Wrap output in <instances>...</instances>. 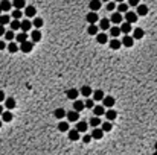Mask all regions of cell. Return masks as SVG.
Returning a JSON list of instances; mask_svg holds the SVG:
<instances>
[{"instance_id": "30", "label": "cell", "mask_w": 157, "mask_h": 155, "mask_svg": "<svg viewBox=\"0 0 157 155\" xmlns=\"http://www.w3.org/2000/svg\"><path fill=\"white\" fill-rule=\"evenodd\" d=\"M121 34H122V32H121V28H119V26H113V28H110V35L113 37V38H118Z\"/></svg>"}, {"instance_id": "7", "label": "cell", "mask_w": 157, "mask_h": 155, "mask_svg": "<svg viewBox=\"0 0 157 155\" xmlns=\"http://www.w3.org/2000/svg\"><path fill=\"white\" fill-rule=\"evenodd\" d=\"M104 114H105V119H107L108 122H113V120L118 117V113L115 111L113 108H108V109H105V113H104Z\"/></svg>"}, {"instance_id": "1", "label": "cell", "mask_w": 157, "mask_h": 155, "mask_svg": "<svg viewBox=\"0 0 157 155\" xmlns=\"http://www.w3.org/2000/svg\"><path fill=\"white\" fill-rule=\"evenodd\" d=\"M122 15H124V20L127 21V23H130V25L136 23L137 18H139V15H137L136 12H130V11H127V12H125V14H122Z\"/></svg>"}, {"instance_id": "55", "label": "cell", "mask_w": 157, "mask_h": 155, "mask_svg": "<svg viewBox=\"0 0 157 155\" xmlns=\"http://www.w3.org/2000/svg\"><path fill=\"white\" fill-rule=\"evenodd\" d=\"M101 2H110V0H101Z\"/></svg>"}, {"instance_id": "28", "label": "cell", "mask_w": 157, "mask_h": 155, "mask_svg": "<svg viewBox=\"0 0 157 155\" xmlns=\"http://www.w3.org/2000/svg\"><path fill=\"white\" fill-rule=\"evenodd\" d=\"M11 5H12L15 9H23V8L26 6V2H25V0H14Z\"/></svg>"}, {"instance_id": "51", "label": "cell", "mask_w": 157, "mask_h": 155, "mask_svg": "<svg viewBox=\"0 0 157 155\" xmlns=\"http://www.w3.org/2000/svg\"><path fill=\"white\" fill-rule=\"evenodd\" d=\"M5 34V26H2V25H0V37H2Z\"/></svg>"}, {"instance_id": "18", "label": "cell", "mask_w": 157, "mask_h": 155, "mask_svg": "<svg viewBox=\"0 0 157 155\" xmlns=\"http://www.w3.org/2000/svg\"><path fill=\"white\" fill-rule=\"evenodd\" d=\"M110 25H111V23H110L108 18H102V20L99 21V26H98V28L102 29V32H105L107 29H110Z\"/></svg>"}, {"instance_id": "12", "label": "cell", "mask_w": 157, "mask_h": 155, "mask_svg": "<svg viewBox=\"0 0 157 155\" xmlns=\"http://www.w3.org/2000/svg\"><path fill=\"white\" fill-rule=\"evenodd\" d=\"M66 117H67V122H78L79 120V113L69 111V113H66Z\"/></svg>"}, {"instance_id": "38", "label": "cell", "mask_w": 157, "mask_h": 155, "mask_svg": "<svg viewBox=\"0 0 157 155\" xmlns=\"http://www.w3.org/2000/svg\"><path fill=\"white\" fill-rule=\"evenodd\" d=\"M58 129L61 132H67V131H69V122H60L58 123Z\"/></svg>"}, {"instance_id": "3", "label": "cell", "mask_w": 157, "mask_h": 155, "mask_svg": "<svg viewBox=\"0 0 157 155\" xmlns=\"http://www.w3.org/2000/svg\"><path fill=\"white\" fill-rule=\"evenodd\" d=\"M108 20H110V23H115V25L118 26V25H121L122 21H124V15H122L121 12H113Z\"/></svg>"}, {"instance_id": "43", "label": "cell", "mask_w": 157, "mask_h": 155, "mask_svg": "<svg viewBox=\"0 0 157 155\" xmlns=\"http://www.w3.org/2000/svg\"><path fill=\"white\" fill-rule=\"evenodd\" d=\"M32 25L37 28V29H40L43 25H44V21H43V18H40V17H37V18H34V21H32Z\"/></svg>"}, {"instance_id": "9", "label": "cell", "mask_w": 157, "mask_h": 155, "mask_svg": "<svg viewBox=\"0 0 157 155\" xmlns=\"http://www.w3.org/2000/svg\"><path fill=\"white\" fill-rule=\"evenodd\" d=\"M101 6H102V2H101V0H92V2L88 3V8H90L92 12H96L98 9H101Z\"/></svg>"}, {"instance_id": "25", "label": "cell", "mask_w": 157, "mask_h": 155, "mask_svg": "<svg viewBox=\"0 0 157 155\" xmlns=\"http://www.w3.org/2000/svg\"><path fill=\"white\" fill-rule=\"evenodd\" d=\"M31 40H32V43H38V41L41 40V32H40L38 29L32 31V34H31Z\"/></svg>"}, {"instance_id": "50", "label": "cell", "mask_w": 157, "mask_h": 155, "mask_svg": "<svg viewBox=\"0 0 157 155\" xmlns=\"http://www.w3.org/2000/svg\"><path fill=\"white\" fill-rule=\"evenodd\" d=\"M5 99H6V97H5V93H3L2 90H0V102H3Z\"/></svg>"}, {"instance_id": "39", "label": "cell", "mask_w": 157, "mask_h": 155, "mask_svg": "<svg viewBox=\"0 0 157 155\" xmlns=\"http://www.w3.org/2000/svg\"><path fill=\"white\" fill-rule=\"evenodd\" d=\"M3 37L6 38V41H12L14 38H15V34H14V31H5V34H3Z\"/></svg>"}, {"instance_id": "24", "label": "cell", "mask_w": 157, "mask_h": 155, "mask_svg": "<svg viewBox=\"0 0 157 155\" xmlns=\"http://www.w3.org/2000/svg\"><path fill=\"white\" fill-rule=\"evenodd\" d=\"M84 108H85V106H84V102H81V100H78V99L73 102V111H76V113H81Z\"/></svg>"}, {"instance_id": "4", "label": "cell", "mask_w": 157, "mask_h": 155, "mask_svg": "<svg viewBox=\"0 0 157 155\" xmlns=\"http://www.w3.org/2000/svg\"><path fill=\"white\" fill-rule=\"evenodd\" d=\"M115 103H116V100H115L113 96H104V99H102V106L104 108H113Z\"/></svg>"}, {"instance_id": "11", "label": "cell", "mask_w": 157, "mask_h": 155, "mask_svg": "<svg viewBox=\"0 0 157 155\" xmlns=\"http://www.w3.org/2000/svg\"><path fill=\"white\" fill-rule=\"evenodd\" d=\"M121 43H122V46H125V47H133L134 40H133V37H130V35H124V38L121 40Z\"/></svg>"}, {"instance_id": "44", "label": "cell", "mask_w": 157, "mask_h": 155, "mask_svg": "<svg viewBox=\"0 0 157 155\" xmlns=\"http://www.w3.org/2000/svg\"><path fill=\"white\" fill-rule=\"evenodd\" d=\"M20 17H23V12H21V9H14V11H12V18H14V20H20Z\"/></svg>"}, {"instance_id": "58", "label": "cell", "mask_w": 157, "mask_h": 155, "mask_svg": "<svg viewBox=\"0 0 157 155\" xmlns=\"http://www.w3.org/2000/svg\"><path fill=\"white\" fill-rule=\"evenodd\" d=\"M0 14H2V9H0Z\"/></svg>"}, {"instance_id": "45", "label": "cell", "mask_w": 157, "mask_h": 155, "mask_svg": "<svg viewBox=\"0 0 157 155\" xmlns=\"http://www.w3.org/2000/svg\"><path fill=\"white\" fill-rule=\"evenodd\" d=\"M84 106H85V108H90V109H92V108L95 106V102H93L92 99H88V97H87V99L84 100Z\"/></svg>"}, {"instance_id": "27", "label": "cell", "mask_w": 157, "mask_h": 155, "mask_svg": "<svg viewBox=\"0 0 157 155\" xmlns=\"http://www.w3.org/2000/svg\"><path fill=\"white\" fill-rule=\"evenodd\" d=\"M82 96H85V97H88V96H90L92 93H93V90H92V88L90 87H88V85H84V87H81V91H79Z\"/></svg>"}, {"instance_id": "56", "label": "cell", "mask_w": 157, "mask_h": 155, "mask_svg": "<svg viewBox=\"0 0 157 155\" xmlns=\"http://www.w3.org/2000/svg\"><path fill=\"white\" fill-rule=\"evenodd\" d=\"M152 155H157V151H154V154H152Z\"/></svg>"}, {"instance_id": "10", "label": "cell", "mask_w": 157, "mask_h": 155, "mask_svg": "<svg viewBox=\"0 0 157 155\" xmlns=\"http://www.w3.org/2000/svg\"><path fill=\"white\" fill-rule=\"evenodd\" d=\"M121 32L124 34V35H130V32L133 31V28H131V25L130 23H127V21H122V23H121Z\"/></svg>"}, {"instance_id": "54", "label": "cell", "mask_w": 157, "mask_h": 155, "mask_svg": "<svg viewBox=\"0 0 157 155\" xmlns=\"http://www.w3.org/2000/svg\"><path fill=\"white\" fill-rule=\"evenodd\" d=\"M154 151H157V142H155V145H154Z\"/></svg>"}, {"instance_id": "52", "label": "cell", "mask_w": 157, "mask_h": 155, "mask_svg": "<svg viewBox=\"0 0 157 155\" xmlns=\"http://www.w3.org/2000/svg\"><path fill=\"white\" fill-rule=\"evenodd\" d=\"M3 111H5V109H3V106L0 105V116H2V113H3Z\"/></svg>"}, {"instance_id": "31", "label": "cell", "mask_w": 157, "mask_h": 155, "mask_svg": "<svg viewBox=\"0 0 157 155\" xmlns=\"http://www.w3.org/2000/svg\"><path fill=\"white\" fill-rule=\"evenodd\" d=\"M98 32H99V28L96 25H88V28H87V34L88 35H96Z\"/></svg>"}, {"instance_id": "40", "label": "cell", "mask_w": 157, "mask_h": 155, "mask_svg": "<svg viewBox=\"0 0 157 155\" xmlns=\"http://www.w3.org/2000/svg\"><path fill=\"white\" fill-rule=\"evenodd\" d=\"M9 21H11V18L6 15V14H0V25H2V26H5V25H9Z\"/></svg>"}, {"instance_id": "14", "label": "cell", "mask_w": 157, "mask_h": 155, "mask_svg": "<svg viewBox=\"0 0 157 155\" xmlns=\"http://www.w3.org/2000/svg\"><path fill=\"white\" fill-rule=\"evenodd\" d=\"M92 109H93V114H95L96 117H101V116H104V113H105V108H104L102 105H95Z\"/></svg>"}, {"instance_id": "19", "label": "cell", "mask_w": 157, "mask_h": 155, "mask_svg": "<svg viewBox=\"0 0 157 155\" xmlns=\"http://www.w3.org/2000/svg\"><path fill=\"white\" fill-rule=\"evenodd\" d=\"M3 102H5V106H6L8 111H11V109L15 108V99H14V97H8V99H5Z\"/></svg>"}, {"instance_id": "22", "label": "cell", "mask_w": 157, "mask_h": 155, "mask_svg": "<svg viewBox=\"0 0 157 155\" xmlns=\"http://www.w3.org/2000/svg\"><path fill=\"white\" fill-rule=\"evenodd\" d=\"M108 43H110V49H113V50H118V49L122 47V43H121L118 38H113V40L108 41Z\"/></svg>"}, {"instance_id": "23", "label": "cell", "mask_w": 157, "mask_h": 155, "mask_svg": "<svg viewBox=\"0 0 157 155\" xmlns=\"http://www.w3.org/2000/svg\"><path fill=\"white\" fill-rule=\"evenodd\" d=\"M11 8H12V5H11L9 0H2V3H0V9H2V12H8Z\"/></svg>"}, {"instance_id": "32", "label": "cell", "mask_w": 157, "mask_h": 155, "mask_svg": "<svg viewBox=\"0 0 157 155\" xmlns=\"http://www.w3.org/2000/svg\"><path fill=\"white\" fill-rule=\"evenodd\" d=\"M12 120V113L11 111H8V109H6V111H3L2 113V122H11Z\"/></svg>"}, {"instance_id": "48", "label": "cell", "mask_w": 157, "mask_h": 155, "mask_svg": "<svg viewBox=\"0 0 157 155\" xmlns=\"http://www.w3.org/2000/svg\"><path fill=\"white\" fill-rule=\"evenodd\" d=\"M82 142H84V143H90V142H92V137H90V136H84V137H82Z\"/></svg>"}, {"instance_id": "6", "label": "cell", "mask_w": 157, "mask_h": 155, "mask_svg": "<svg viewBox=\"0 0 157 155\" xmlns=\"http://www.w3.org/2000/svg\"><path fill=\"white\" fill-rule=\"evenodd\" d=\"M85 20H87V23L88 25H96V21L99 20V15L96 14V12H88L87 15H85Z\"/></svg>"}, {"instance_id": "20", "label": "cell", "mask_w": 157, "mask_h": 155, "mask_svg": "<svg viewBox=\"0 0 157 155\" xmlns=\"http://www.w3.org/2000/svg\"><path fill=\"white\" fill-rule=\"evenodd\" d=\"M136 14L137 15H140V17H145L146 14H148V6L146 5H137V11H136Z\"/></svg>"}, {"instance_id": "42", "label": "cell", "mask_w": 157, "mask_h": 155, "mask_svg": "<svg viewBox=\"0 0 157 155\" xmlns=\"http://www.w3.org/2000/svg\"><path fill=\"white\" fill-rule=\"evenodd\" d=\"M127 11H128V5H127L125 2H122V3H119V5H118V12L125 14Z\"/></svg>"}, {"instance_id": "46", "label": "cell", "mask_w": 157, "mask_h": 155, "mask_svg": "<svg viewBox=\"0 0 157 155\" xmlns=\"http://www.w3.org/2000/svg\"><path fill=\"white\" fill-rule=\"evenodd\" d=\"M115 8H116V5L113 2H107V9L108 11H115Z\"/></svg>"}, {"instance_id": "26", "label": "cell", "mask_w": 157, "mask_h": 155, "mask_svg": "<svg viewBox=\"0 0 157 155\" xmlns=\"http://www.w3.org/2000/svg\"><path fill=\"white\" fill-rule=\"evenodd\" d=\"M101 129H102V132H110L111 129H113V123L107 120V122L101 123Z\"/></svg>"}, {"instance_id": "8", "label": "cell", "mask_w": 157, "mask_h": 155, "mask_svg": "<svg viewBox=\"0 0 157 155\" xmlns=\"http://www.w3.org/2000/svg\"><path fill=\"white\" fill-rule=\"evenodd\" d=\"M66 96L69 99H72V100H76L78 96H79V90H76V88H70V90L66 91Z\"/></svg>"}, {"instance_id": "41", "label": "cell", "mask_w": 157, "mask_h": 155, "mask_svg": "<svg viewBox=\"0 0 157 155\" xmlns=\"http://www.w3.org/2000/svg\"><path fill=\"white\" fill-rule=\"evenodd\" d=\"M6 47H8V50H9L11 53H15V52L18 50V46H17V43H14V41H11V43L8 44Z\"/></svg>"}, {"instance_id": "37", "label": "cell", "mask_w": 157, "mask_h": 155, "mask_svg": "<svg viewBox=\"0 0 157 155\" xmlns=\"http://www.w3.org/2000/svg\"><path fill=\"white\" fill-rule=\"evenodd\" d=\"M54 116L57 119H63V117H66V111H64L63 108H57L55 111H54Z\"/></svg>"}, {"instance_id": "5", "label": "cell", "mask_w": 157, "mask_h": 155, "mask_svg": "<svg viewBox=\"0 0 157 155\" xmlns=\"http://www.w3.org/2000/svg\"><path fill=\"white\" fill-rule=\"evenodd\" d=\"M20 29H21V32H28V31H31V29H32V21H31L29 18L21 20V21H20Z\"/></svg>"}, {"instance_id": "36", "label": "cell", "mask_w": 157, "mask_h": 155, "mask_svg": "<svg viewBox=\"0 0 157 155\" xmlns=\"http://www.w3.org/2000/svg\"><path fill=\"white\" fill-rule=\"evenodd\" d=\"M35 14H37V9L34 6H26V11H25L26 17H35Z\"/></svg>"}, {"instance_id": "57", "label": "cell", "mask_w": 157, "mask_h": 155, "mask_svg": "<svg viewBox=\"0 0 157 155\" xmlns=\"http://www.w3.org/2000/svg\"><path fill=\"white\" fill-rule=\"evenodd\" d=\"M0 128H2V120H0Z\"/></svg>"}, {"instance_id": "17", "label": "cell", "mask_w": 157, "mask_h": 155, "mask_svg": "<svg viewBox=\"0 0 157 155\" xmlns=\"http://www.w3.org/2000/svg\"><path fill=\"white\" fill-rule=\"evenodd\" d=\"M87 128H88V123H87V122H84V120H82V122H79V120L76 122V128H75V129L79 132V134H81V132H85Z\"/></svg>"}, {"instance_id": "13", "label": "cell", "mask_w": 157, "mask_h": 155, "mask_svg": "<svg viewBox=\"0 0 157 155\" xmlns=\"http://www.w3.org/2000/svg\"><path fill=\"white\" fill-rule=\"evenodd\" d=\"M92 139H95V140H101L102 137H104V132H102V129L101 128H93V131H92V136H90Z\"/></svg>"}, {"instance_id": "29", "label": "cell", "mask_w": 157, "mask_h": 155, "mask_svg": "<svg viewBox=\"0 0 157 155\" xmlns=\"http://www.w3.org/2000/svg\"><path fill=\"white\" fill-rule=\"evenodd\" d=\"M15 40L21 44V43H25V41H28V34L26 32H18L17 35H15Z\"/></svg>"}, {"instance_id": "49", "label": "cell", "mask_w": 157, "mask_h": 155, "mask_svg": "<svg viewBox=\"0 0 157 155\" xmlns=\"http://www.w3.org/2000/svg\"><path fill=\"white\" fill-rule=\"evenodd\" d=\"M6 49V43L5 41H0V50H5Z\"/></svg>"}, {"instance_id": "16", "label": "cell", "mask_w": 157, "mask_h": 155, "mask_svg": "<svg viewBox=\"0 0 157 155\" xmlns=\"http://www.w3.org/2000/svg\"><path fill=\"white\" fill-rule=\"evenodd\" d=\"M143 35H145L143 29H140V28L133 29V40H142V38H143Z\"/></svg>"}, {"instance_id": "47", "label": "cell", "mask_w": 157, "mask_h": 155, "mask_svg": "<svg viewBox=\"0 0 157 155\" xmlns=\"http://www.w3.org/2000/svg\"><path fill=\"white\" fill-rule=\"evenodd\" d=\"M128 5L130 6H137L139 5V0H128Z\"/></svg>"}, {"instance_id": "34", "label": "cell", "mask_w": 157, "mask_h": 155, "mask_svg": "<svg viewBox=\"0 0 157 155\" xmlns=\"http://www.w3.org/2000/svg\"><path fill=\"white\" fill-rule=\"evenodd\" d=\"M9 28H11V31H20V20H11Z\"/></svg>"}, {"instance_id": "21", "label": "cell", "mask_w": 157, "mask_h": 155, "mask_svg": "<svg viewBox=\"0 0 157 155\" xmlns=\"http://www.w3.org/2000/svg\"><path fill=\"white\" fill-rule=\"evenodd\" d=\"M96 41H98L99 44H105V43L108 41L107 34H105V32H98V34H96Z\"/></svg>"}, {"instance_id": "2", "label": "cell", "mask_w": 157, "mask_h": 155, "mask_svg": "<svg viewBox=\"0 0 157 155\" xmlns=\"http://www.w3.org/2000/svg\"><path fill=\"white\" fill-rule=\"evenodd\" d=\"M23 53H31L32 49H34V43L32 41H25V43H21L20 44V47H18Z\"/></svg>"}, {"instance_id": "53", "label": "cell", "mask_w": 157, "mask_h": 155, "mask_svg": "<svg viewBox=\"0 0 157 155\" xmlns=\"http://www.w3.org/2000/svg\"><path fill=\"white\" fill-rule=\"evenodd\" d=\"M116 2H118V3H122V2H125V0H116Z\"/></svg>"}, {"instance_id": "33", "label": "cell", "mask_w": 157, "mask_h": 155, "mask_svg": "<svg viewBox=\"0 0 157 155\" xmlns=\"http://www.w3.org/2000/svg\"><path fill=\"white\" fill-rule=\"evenodd\" d=\"M104 91L102 90H96V91H93V100H96V102H99V100H102L104 99Z\"/></svg>"}, {"instance_id": "15", "label": "cell", "mask_w": 157, "mask_h": 155, "mask_svg": "<svg viewBox=\"0 0 157 155\" xmlns=\"http://www.w3.org/2000/svg\"><path fill=\"white\" fill-rule=\"evenodd\" d=\"M67 132H69V140H72V142H76V140L81 139V134H79L76 129H69Z\"/></svg>"}, {"instance_id": "35", "label": "cell", "mask_w": 157, "mask_h": 155, "mask_svg": "<svg viewBox=\"0 0 157 155\" xmlns=\"http://www.w3.org/2000/svg\"><path fill=\"white\" fill-rule=\"evenodd\" d=\"M101 123H102V122H101V119H99V117H96V116H93V117L90 119V122H88V125L93 126V128H98Z\"/></svg>"}]
</instances>
